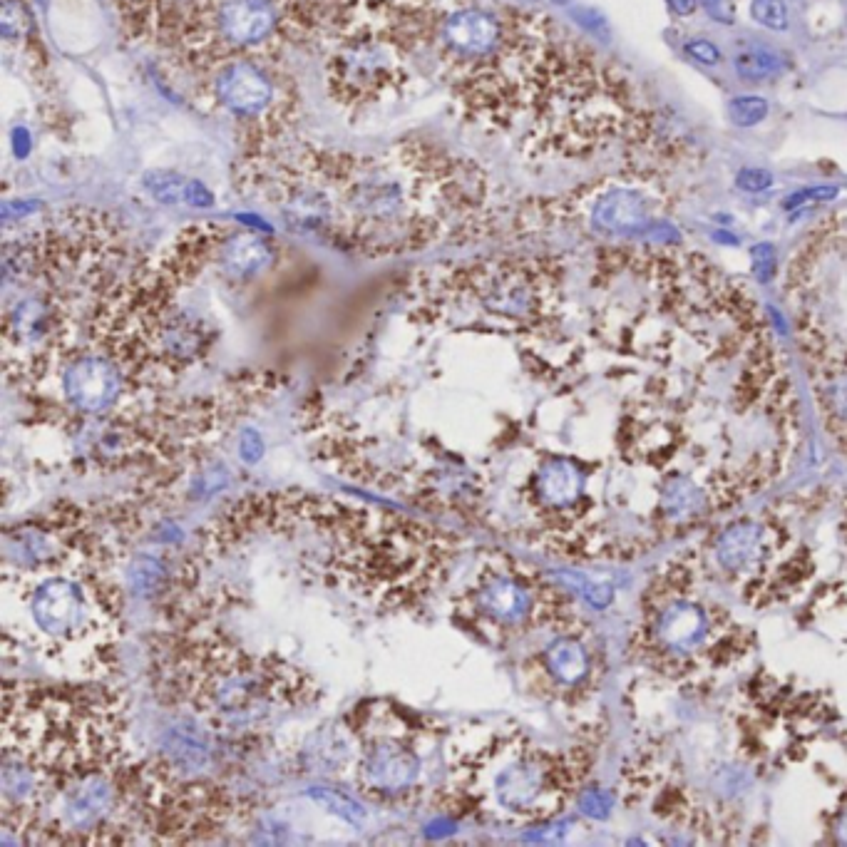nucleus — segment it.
I'll return each instance as SVG.
<instances>
[{
    "label": "nucleus",
    "mask_w": 847,
    "mask_h": 847,
    "mask_svg": "<svg viewBox=\"0 0 847 847\" xmlns=\"http://www.w3.org/2000/svg\"><path fill=\"white\" fill-rule=\"evenodd\" d=\"M256 182L294 227L371 256L455 234L485 197L480 169L420 145L383 154L304 150Z\"/></svg>",
    "instance_id": "f257e3e1"
},
{
    "label": "nucleus",
    "mask_w": 847,
    "mask_h": 847,
    "mask_svg": "<svg viewBox=\"0 0 847 847\" xmlns=\"http://www.w3.org/2000/svg\"><path fill=\"white\" fill-rule=\"evenodd\" d=\"M398 65L376 43H353L333 63L336 97L351 105H368L393 85Z\"/></svg>",
    "instance_id": "f03ea898"
},
{
    "label": "nucleus",
    "mask_w": 847,
    "mask_h": 847,
    "mask_svg": "<svg viewBox=\"0 0 847 847\" xmlns=\"http://www.w3.org/2000/svg\"><path fill=\"white\" fill-rule=\"evenodd\" d=\"M214 92L224 110L234 112L241 120H261L276 102V85L259 65L234 60L219 70Z\"/></svg>",
    "instance_id": "7ed1b4c3"
},
{
    "label": "nucleus",
    "mask_w": 847,
    "mask_h": 847,
    "mask_svg": "<svg viewBox=\"0 0 847 847\" xmlns=\"http://www.w3.org/2000/svg\"><path fill=\"white\" fill-rule=\"evenodd\" d=\"M440 35H443L448 53H453L458 60H465V63H477V60L490 58L492 53L500 50L505 28H502L500 18L490 10L462 8L445 18Z\"/></svg>",
    "instance_id": "20e7f679"
},
{
    "label": "nucleus",
    "mask_w": 847,
    "mask_h": 847,
    "mask_svg": "<svg viewBox=\"0 0 847 847\" xmlns=\"http://www.w3.org/2000/svg\"><path fill=\"white\" fill-rule=\"evenodd\" d=\"M122 388L120 368L102 356H85L70 363L63 373L65 398L80 413H102L117 400Z\"/></svg>",
    "instance_id": "39448f33"
},
{
    "label": "nucleus",
    "mask_w": 847,
    "mask_h": 847,
    "mask_svg": "<svg viewBox=\"0 0 847 847\" xmlns=\"http://www.w3.org/2000/svg\"><path fill=\"white\" fill-rule=\"evenodd\" d=\"M33 616L40 631L48 636H75L85 621L82 592L70 579H48L38 587L33 599Z\"/></svg>",
    "instance_id": "423d86ee"
},
{
    "label": "nucleus",
    "mask_w": 847,
    "mask_h": 847,
    "mask_svg": "<svg viewBox=\"0 0 847 847\" xmlns=\"http://www.w3.org/2000/svg\"><path fill=\"white\" fill-rule=\"evenodd\" d=\"M279 25V10L271 0H222L217 30L234 48H251L269 38Z\"/></svg>",
    "instance_id": "0eeeda50"
},
{
    "label": "nucleus",
    "mask_w": 847,
    "mask_h": 847,
    "mask_svg": "<svg viewBox=\"0 0 847 847\" xmlns=\"http://www.w3.org/2000/svg\"><path fill=\"white\" fill-rule=\"evenodd\" d=\"M477 296L487 311L510 318H525L535 304L530 281L510 266L482 271V279L477 281Z\"/></svg>",
    "instance_id": "6e6552de"
},
{
    "label": "nucleus",
    "mask_w": 847,
    "mask_h": 847,
    "mask_svg": "<svg viewBox=\"0 0 847 847\" xmlns=\"http://www.w3.org/2000/svg\"><path fill=\"white\" fill-rule=\"evenodd\" d=\"M477 612L497 624H520L532 612V592L525 582L507 574L485 577L477 587Z\"/></svg>",
    "instance_id": "1a4fd4ad"
},
{
    "label": "nucleus",
    "mask_w": 847,
    "mask_h": 847,
    "mask_svg": "<svg viewBox=\"0 0 847 847\" xmlns=\"http://www.w3.org/2000/svg\"><path fill=\"white\" fill-rule=\"evenodd\" d=\"M217 259L229 279L249 281L269 269L274 261V246L269 239L251 231H224L217 244Z\"/></svg>",
    "instance_id": "9d476101"
},
{
    "label": "nucleus",
    "mask_w": 847,
    "mask_h": 847,
    "mask_svg": "<svg viewBox=\"0 0 847 847\" xmlns=\"http://www.w3.org/2000/svg\"><path fill=\"white\" fill-rule=\"evenodd\" d=\"M162 751L164 758L179 773L187 775L199 773L212 761V741H209L207 731L192 718H179L164 731Z\"/></svg>",
    "instance_id": "9b49d317"
},
{
    "label": "nucleus",
    "mask_w": 847,
    "mask_h": 847,
    "mask_svg": "<svg viewBox=\"0 0 847 847\" xmlns=\"http://www.w3.org/2000/svg\"><path fill=\"white\" fill-rule=\"evenodd\" d=\"M766 557V532L756 522H741L716 542V559L728 574L753 572Z\"/></svg>",
    "instance_id": "f8f14e48"
},
{
    "label": "nucleus",
    "mask_w": 847,
    "mask_h": 847,
    "mask_svg": "<svg viewBox=\"0 0 847 847\" xmlns=\"http://www.w3.org/2000/svg\"><path fill=\"white\" fill-rule=\"evenodd\" d=\"M549 773L537 761H520L497 778V798L505 808L530 813L547 793Z\"/></svg>",
    "instance_id": "ddd939ff"
},
{
    "label": "nucleus",
    "mask_w": 847,
    "mask_h": 847,
    "mask_svg": "<svg viewBox=\"0 0 847 847\" xmlns=\"http://www.w3.org/2000/svg\"><path fill=\"white\" fill-rule=\"evenodd\" d=\"M366 780L381 793H398L418 775V761L398 746H378L366 758Z\"/></svg>",
    "instance_id": "4468645a"
},
{
    "label": "nucleus",
    "mask_w": 847,
    "mask_h": 847,
    "mask_svg": "<svg viewBox=\"0 0 847 847\" xmlns=\"http://www.w3.org/2000/svg\"><path fill=\"white\" fill-rule=\"evenodd\" d=\"M579 490H582V477L574 470V465L562 460L547 462L537 475V495L544 505L562 510V507L577 502Z\"/></svg>",
    "instance_id": "2eb2a0df"
},
{
    "label": "nucleus",
    "mask_w": 847,
    "mask_h": 847,
    "mask_svg": "<svg viewBox=\"0 0 847 847\" xmlns=\"http://www.w3.org/2000/svg\"><path fill=\"white\" fill-rule=\"evenodd\" d=\"M646 219L644 199L634 192H612L594 209V222L604 229H634Z\"/></svg>",
    "instance_id": "dca6fc26"
},
{
    "label": "nucleus",
    "mask_w": 847,
    "mask_h": 847,
    "mask_svg": "<svg viewBox=\"0 0 847 847\" xmlns=\"http://www.w3.org/2000/svg\"><path fill=\"white\" fill-rule=\"evenodd\" d=\"M733 70H736L741 80L763 82L783 70V60H780L775 50L763 48V45H751V48L738 50L736 58H733Z\"/></svg>",
    "instance_id": "f3484780"
},
{
    "label": "nucleus",
    "mask_w": 847,
    "mask_h": 847,
    "mask_svg": "<svg viewBox=\"0 0 847 847\" xmlns=\"http://www.w3.org/2000/svg\"><path fill=\"white\" fill-rule=\"evenodd\" d=\"M547 666L559 681L564 684H574L584 676L587 671V659H584V651L577 641L562 639L547 651Z\"/></svg>",
    "instance_id": "a211bd4d"
},
{
    "label": "nucleus",
    "mask_w": 847,
    "mask_h": 847,
    "mask_svg": "<svg viewBox=\"0 0 847 847\" xmlns=\"http://www.w3.org/2000/svg\"><path fill=\"white\" fill-rule=\"evenodd\" d=\"M145 189L152 194L157 202L162 204H187V192H189V179H184L182 174L174 172H150L145 177Z\"/></svg>",
    "instance_id": "6ab92c4d"
},
{
    "label": "nucleus",
    "mask_w": 847,
    "mask_h": 847,
    "mask_svg": "<svg viewBox=\"0 0 847 847\" xmlns=\"http://www.w3.org/2000/svg\"><path fill=\"white\" fill-rule=\"evenodd\" d=\"M770 107L766 97L738 95L728 102V117L738 127H756L768 117Z\"/></svg>",
    "instance_id": "aec40b11"
},
{
    "label": "nucleus",
    "mask_w": 847,
    "mask_h": 847,
    "mask_svg": "<svg viewBox=\"0 0 847 847\" xmlns=\"http://www.w3.org/2000/svg\"><path fill=\"white\" fill-rule=\"evenodd\" d=\"M162 582H164L162 562H157V559L150 557V554H145V557H140L135 564H132L130 584L137 594L150 597V594H154L159 587H162Z\"/></svg>",
    "instance_id": "412c9836"
},
{
    "label": "nucleus",
    "mask_w": 847,
    "mask_h": 847,
    "mask_svg": "<svg viewBox=\"0 0 847 847\" xmlns=\"http://www.w3.org/2000/svg\"><path fill=\"white\" fill-rule=\"evenodd\" d=\"M751 18L773 33L790 28V10L783 0H751Z\"/></svg>",
    "instance_id": "4be33fe9"
},
{
    "label": "nucleus",
    "mask_w": 847,
    "mask_h": 847,
    "mask_svg": "<svg viewBox=\"0 0 847 847\" xmlns=\"http://www.w3.org/2000/svg\"><path fill=\"white\" fill-rule=\"evenodd\" d=\"M0 30H3V38H23L30 30V13L20 0H3V8H0Z\"/></svg>",
    "instance_id": "5701e85b"
},
{
    "label": "nucleus",
    "mask_w": 847,
    "mask_h": 847,
    "mask_svg": "<svg viewBox=\"0 0 847 847\" xmlns=\"http://www.w3.org/2000/svg\"><path fill=\"white\" fill-rule=\"evenodd\" d=\"M313 798H316L321 805H326L331 813L341 815L343 820H351V823H358V820H361V815H363L361 805H358L356 800L351 798V795L338 793V790H333V788H316V790H313Z\"/></svg>",
    "instance_id": "b1692460"
},
{
    "label": "nucleus",
    "mask_w": 847,
    "mask_h": 847,
    "mask_svg": "<svg viewBox=\"0 0 847 847\" xmlns=\"http://www.w3.org/2000/svg\"><path fill=\"white\" fill-rule=\"evenodd\" d=\"M684 53L689 55L691 60H696V63L706 65V68H716V65H721L723 60L721 48H718L713 40H706V38L689 40V43L684 45Z\"/></svg>",
    "instance_id": "393cba45"
},
{
    "label": "nucleus",
    "mask_w": 847,
    "mask_h": 847,
    "mask_svg": "<svg viewBox=\"0 0 847 847\" xmlns=\"http://www.w3.org/2000/svg\"><path fill=\"white\" fill-rule=\"evenodd\" d=\"M736 184H738V189H743V192L761 194V192H766V189L773 187V174L766 172V169L748 167V169H741V172H738Z\"/></svg>",
    "instance_id": "a878e982"
},
{
    "label": "nucleus",
    "mask_w": 847,
    "mask_h": 847,
    "mask_svg": "<svg viewBox=\"0 0 847 847\" xmlns=\"http://www.w3.org/2000/svg\"><path fill=\"white\" fill-rule=\"evenodd\" d=\"M835 197H838V189L820 184V187L800 189V192L790 194V197L785 199L783 207L793 209V207H800V204H805V202H830V199H835Z\"/></svg>",
    "instance_id": "bb28decb"
},
{
    "label": "nucleus",
    "mask_w": 847,
    "mask_h": 847,
    "mask_svg": "<svg viewBox=\"0 0 847 847\" xmlns=\"http://www.w3.org/2000/svg\"><path fill=\"white\" fill-rule=\"evenodd\" d=\"M708 15L718 23H733V5L728 0H703Z\"/></svg>",
    "instance_id": "cd10ccee"
},
{
    "label": "nucleus",
    "mask_w": 847,
    "mask_h": 847,
    "mask_svg": "<svg viewBox=\"0 0 847 847\" xmlns=\"http://www.w3.org/2000/svg\"><path fill=\"white\" fill-rule=\"evenodd\" d=\"M666 3L671 5V10H674L676 15H681V18H689L698 10V0H666Z\"/></svg>",
    "instance_id": "c85d7f7f"
},
{
    "label": "nucleus",
    "mask_w": 847,
    "mask_h": 847,
    "mask_svg": "<svg viewBox=\"0 0 847 847\" xmlns=\"http://www.w3.org/2000/svg\"><path fill=\"white\" fill-rule=\"evenodd\" d=\"M241 453H244V458L246 460H256L261 455V445H259V438H256V435H246V440H244V445H241Z\"/></svg>",
    "instance_id": "c756f323"
}]
</instances>
